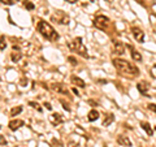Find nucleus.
<instances>
[{
	"label": "nucleus",
	"mask_w": 156,
	"mask_h": 147,
	"mask_svg": "<svg viewBox=\"0 0 156 147\" xmlns=\"http://www.w3.org/2000/svg\"><path fill=\"white\" fill-rule=\"evenodd\" d=\"M117 143H118L120 146H125V147H132V145H133L127 135H118V137H117Z\"/></svg>",
	"instance_id": "13"
},
{
	"label": "nucleus",
	"mask_w": 156,
	"mask_h": 147,
	"mask_svg": "<svg viewBox=\"0 0 156 147\" xmlns=\"http://www.w3.org/2000/svg\"><path fill=\"white\" fill-rule=\"evenodd\" d=\"M132 33H133V37L135 38L137 42H139V43H143V42H144V33L141 30L139 27H135V26H134V27L132 29Z\"/></svg>",
	"instance_id": "9"
},
{
	"label": "nucleus",
	"mask_w": 156,
	"mask_h": 147,
	"mask_svg": "<svg viewBox=\"0 0 156 147\" xmlns=\"http://www.w3.org/2000/svg\"><path fill=\"white\" fill-rule=\"evenodd\" d=\"M87 119H88V121H96L98 119H99V112L96 109H93V111H90L88 112V114H87Z\"/></svg>",
	"instance_id": "18"
},
{
	"label": "nucleus",
	"mask_w": 156,
	"mask_h": 147,
	"mask_svg": "<svg viewBox=\"0 0 156 147\" xmlns=\"http://www.w3.org/2000/svg\"><path fill=\"white\" fill-rule=\"evenodd\" d=\"M38 31L42 35H43L44 38H47L48 41L51 42H56L59 39V34L55 31V29L51 26L48 22H46V21H39L38 25Z\"/></svg>",
	"instance_id": "2"
},
{
	"label": "nucleus",
	"mask_w": 156,
	"mask_h": 147,
	"mask_svg": "<svg viewBox=\"0 0 156 147\" xmlns=\"http://www.w3.org/2000/svg\"><path fill=\"white\" fill-rule=\"evenodd\" d=\"M68 61L72 64V65H77V59H76L74 56H69V57H68Z\"/></svg>",
	"instance_id": "24"
},
{
	"label": "nucleus",
	"mask_w": 156,
	"mask_h": 147,
	"mask_svg": "<svg viewBox=\"0 0 156 147\" xmlns=\"http://www.w3.org/2000/svg\"><path fill=\"white\" fill-rule=\"evenodd\" d=\"M22 107L21 106H18V107H15V108H12L10 109V116H16V114H18V113H21L22 112Z\"/></svg>",
	"instance_id": "19"
},
{
	"label": "nucleus",
	"mask_w": 156,
	"mask_h": 147,
	"mask_svg": "<svg viewBox=\"0 0 156 147\" xmlns=\"http://www.w3.org/2000/svg\"><path fill=\"white\" fill-rule=\"evenodd\" d=\"M30 107H33V108H35L38 111V112H42V107L39 106V103H35V102H29Z\"/></svg>",
	"instance_id": "22"
},
{
	"label": "nucleus",
	"mask_w": 156,
	"mask_h": 147,
	"mask_svg": "<svg viewBox=\"0 0 156 147\" xmlns=\"http://www.w3.org/2000/svg\"><path fill=\"white\" fill-rule=\"evenodd\" d=\"M5 47H7L5 37H4V35H1V37H0V51H3V49H5Z\"/></svg>",
	"instance_id": "20"
},
{
	"label": "nucleus",
	"mask_w": 156,
	"mask_h": 147,
	"mask_svg": "<svg viewBox=\"0 0 156 147\" xmlns=\"http://www.w3.org/2000/svg\"><path fill=\"white\" fill-rule=\"evenodd\" d=\"M0 145H1V146H5L7 145V139L3 137V135H0Z\"/></svg>",
	"instance_id": "26"
},
{
	"label": "nucleus",
	"mask_w": 156,
	"mask_h": 147,
	"mask_svg": "<svg viewBox=\"0 0 156 147\" xmlns=\"http://www.w3.org/2000/svg\"><path fill=\"white\" fill-rule=\"evenodd\" d=\"M155 130H156V128H155Z\"/></svg>",
	"instance_id": "35"
},
{
	"label": "nucleus",
	"mask_w": 156,
	"mask_h": 147,
	"mask_svg": "<svg viewBox=\"0 0 156 147\" xmlns=\"http://www.w3.org/2000/svg\"><path fill=\"white\" fill-rule=\"evenodd\" d=\"M127 48L130 49V55H132V59L134 60V61H142V55L133 47V46L127 44Z\"/></svg>",
	"instance_id": "14"
},
{
	"label": "nucleus",
	"mask_w": 156,
	"mask_h": 147,
	"mask_svg": "<svg viewBox=\"0 0 156 147\" xmlns=\"http://www.w3.org/2000/svg\"><path fill=\"white\" fill-rule=\"evenodd\" d=\"M61 104H63V108L65 109V111H68V112H70V107H69V104L66 102H64V100H61Z\"/></svg>",
	"instance_id": "25"
},
{
	"label": "nucleus",
	"mask_w": 156,
	"mask_h": 147,
	"mask_svg": "<svg viewBox=\"0 0 156 147\" xmlns=\"http://www.w3.org/2000/svg\"><path fill=\"white\" fill-rule=\"evenodd\" d=\"M141 128L146 130L147 135H154V129H152L151 125L148 124V123H146V121H142V123H141Z\"/></svg>",
	"instance_id": "16"
},
{
	"label": "nucleus",
	"mask_w": 156,
	"mask_h": 147,
	"mask_svg": "<svg viewBox=\"0 0 156 147\" xmlns=\"http://www.w3.org/2000/svg\"><path fill=\"white\" fill-rule=\"evenodd\" d=\"M0 1H1L3 4H5V5H13L16 3V0H0Z\"/></svg>",
	"instance_id": "23"
},
{
	"label": "nucleus",
	"mask_w": 156,
	"mask_h": 147,
	"mask_svg": "<svg viewBox=\"0 0 156 147\" xmlns=\"http://www.w3.org/2000/svg\"><path fill=\"white\" fill-rule=\"evenodd\" d=\"M68 47H69L70 49H72V51L77 52L79 56L85 57V59H87V57H88L87 48H86V46L83 44V42H82V38H81V37H78V38H74L72 42H70V43H68Z\"/></svg>",
	"instance_id": "3"
},
{
	"label": "nucleus",
	"mask_w": 156,
	"mask_h": 147,
	"mask_svg": "<svg viewBox=\"0 0 156 147\" xmlns=\"http://www.w3.org/2000/svg\"><path fill=\"white\" fill-rule=\"evenodd\" d=\"M24 5L26 7V9H27V10H33V9L35 8V5H34L31 1H29V0H26V1L24 3Z\"/></svg>",
	"instance_id": "21"
},
{
	"label": "nucleus",
	"mask_w": 156,
	"mask_h": 147,
	"mask_svg": "<svg viewBox=\"0 0 156 147\" xmlns=\"http://www.w3.org/2000/svg\"><path fill=\"white\" fill-rule=\"evenodd\" d=\"M52 20H57L56 22H59L61 25H68L69 24V17L66 16L63 10H57V13L52 16Z\"/></svg>",
	"instance_id": "5"
},
{
	"label": "nucleus",
	"mask_w": 156,
	"mask_h": 147,
	"mask_svg": "<svg viewBox=\"0 0 156 147\" xmlns=\"http://www.w3.org/2000/svg\"><path fill=\"white\" fill-rule=\"evenodd\" d=\"M73 92H74V94H76V95H78V94H79V92H78V90H77V89H73Z\"/></svg>",
	"instance_id": "33"
},
{
	"label": "nucleus",
	"mask_w": 156,
	"mask_h": 147,
	"mask_svg": "<svg viewBox=\"0 0 156 147\" xmlns=\"http://www.w3.org/2000/svg\"><path fill=\"white\" fill-rule=\"evenodd\" d=\"M0 129H1V125H0Z\"/></svg>",
	"instance_id": "34"
},
{
	"label": "nucleus",
	"mask_w": 156,
	"mask_h": 147,
	"mask_svg": "<svg viewBox=\"0 0 156 147\" xmlns=\"http://www.w3.org/2000/svg\"><path fill=\"white\" fill-rule=\"evenodd\" d=\"M21 57H22V52H21L20 47L13 46V49H12V52H10V59H12V61L13 63H18L21 60Z\"/></svg>",
	"instance_id": "8"
},
{
	"label": "nucleus",
	"mask_w": 156,
	"mask_h": 147,
	"mask_svg": "<svg viewBox=\"0 0 156 147\" xmlns=\"http://www.w3.org/2000/svg\"><path fill=\"white\" fill-rule=\"evenodd\" d=\"M51 87H52V90L56 91L57 94H63V95H68L69 94L68 87H66L64 83H52Z\"/></svg>",
	"instance_id": "6"
},
{
	"label": "nucleus",
	"mask_w": 156,
	"mask_h": 147,
	"mask_svg": "<svg viewBox=\"0 0 156 147\" xmlns=\"http://www.w3.org/2000/svg\"><path fill=\"white\" fill-rule=\"evenodd\" d=\"M44 107H46V108H47L48 111H51V109H52V106L49 104V103H44Z\"/></svg>",
	"instance_id": "30"
},
{
	"label": "nucleus",
	"mask_w": 156,
	"mask_h": 147,
	"mask_svg": "<svg viewBox=\"0 0 156 147\" xmlns=\"http://www.w3.org/2000/svg\"><path fill=\"white\" fill-rule=\"evenodd\" d=\"M88 104H90L91 107H96V106H98V103L95 102V100H93V99H90V100H88Z\"/></svg>",
	"instance_id": "27"
},
{
	"label": "nucleus",
	"mask_w": 156,
	"mask_h": 147,
	"mask_svg": "<svg viewBox=\"0 0 156 147\" xmlns=\"http://www.w3.org/2000/svg\"><path fill=\"white\" fill-rule=\"evenodd\" d=\"M113 65L122 76L125 77H130V78H134L139 74V70L135 65H133L132 63L126 61L124 59H113Z\"/></svg>",
	"instance_id": "1"
},
{
	"label": "nucleus",
	"mask_w": 156,
	"mask_h": 147,
	"mask_svg": "<svg viewBox=\"0 0 156 147\" xmlns=\"http://www.w3.org/2000/svg\"><path fill=\"white\" fill-rule=\"evenodd\" d=\"M48 120H49V123H51L54 126H57V125H60L63 123V116L60 113H51L49 114V117H48Z\"/></svg>",
	"instance_id": "11"
},
{
	"label": "nucleus",
	"mask_w": 156,
	"mask_h": 147,
	"mask_svg": "<svg viewBox=\"0 0 156 147\" xmlns=\"http://www.w3.org/2000/svg\"><path fill=\"white\" fill-rule=\"evenodd\" d=\"M98 83H102V85H105V83H107V81H105V80H98Z\"/></svg>",
	"instance_id": "32"
},
{
	"label": "nucleus",
	"mask_w": 156,
	"mask_h": 147,
	"mask_svg": "<svg viewBox=\"0 0 156 147\" xmlns=\"http://www.w3.org/2000/svg\"><path fill=\"white\" fill-rule=\"evenodd\" d=\"M113 49H115V52L118 53V55H124V53H125V44H124L121 41L115 39V41H113Z\"/></svg>",
	"instance_id": "10"
},
{
	"label": "nucleus",
	"mask_w": 156,
	"mask_h": 147,
	"mask_svg": "<svg viewBox=\"0 0 156 147\" xmlns=\"http://www.w3.org/2000/svg\"><path fill=\"white\" fill-rule=\"evenodd\" d=\"M109 25H111V21H109L107 16H98V17H95V20H94V26L99 29V30L105 31V33H108Z\"/></svg>",
	"instance_id": "4"
},
{
	"label": "nucleus",
	"mask_w": 156,
	"mask_h": 147,
	"mask_svg": "<svg viewBox=\"0 0 156 147\" xmlns=\"http://www.w3.org/2000/svg\"><path fill=\"white\" fill-rule=\"evenodd\" d=\"M20 83H21V86H26V85H27V80H25V78H22Z\"/></svg>",
	"instance_id": "29"
},
{
	"label": "nucleus",
	"mask_w": 156,
	"mask_h": 147,
	"mask_svg": "<svg viewBox=\"0 0 156 147\" xmlns=\"http://www.w3.org/2000/svg\"><path fill=\"white\" fill-rule=\"evenodd\" d=\"M148 109H151V111H154V112L156 113V104H148Z\"/></svg>",
	"instance_id": "28"
},
{
	"label": "nucleus",
	"mask_w": 156,
	"mask_h": 147,
	"mask_svg": "<svg viewBox=\"0 0 156 147\" xmlns=\"http://www.w3.org/2000/svg\"><path fill=\"white\" fill-rule=\"evenodd\" d=\"M113 121H115V114H113V113H108L107 116H105L104 121H103V126H109Z\"/></svg>",
	"instance_id": "17"
},
{
	"label": "nucleus",
	"mask_w": 156,
	"mask_h": 147,
	"mask_svg": "<svg viewBox=\"0 0 156 147\" xmlns=\"http://www.w3.org/2000/svg\"><path fill=\"white\" fill-rule=\"evenodd\" d=\"M76 147H78V146H76Z\"/></svg>",
	"instance_id": "36"
},
{
	"label": "nucleus",
	"mask_w": 156,
	"mask_h": 147,
	"mask_svg": "<svg viewBox=\"0 0 156 147\" xmlns=\"http://www.w3.org/2000/svg\"><path fill=\"white\" fill-rule=\"evenodd\" d=\"M25 125V123L22 120H18V119H16V120H12L10 123L8 124V126H9V129L12 131H16V130H18L20 128H22Z\"/></svg>",
	"instance_id": "12"
},
{
	"label": "nucleus",
	"mask_w": 156,
	"mask_h": 147,
	"mask_svg": "<svg viewBox=\"0 0 156 147\" xmlns=\"http://www.w3.org/2000/svg\"><path fill=\"white\" fill-rule=\"evenodd\" d=\"M70 81H72V83L73 85H76L78 86V87H86V83H85V81L83 80H81V78H78L77 76H72V78H70Z\"/></svg>",
	"instance_id": "15"
},
{
	"label": "nucleus",
	"mask_w": 156,
	"mask_h": 147,
	"mask_svg": "<svg viewBox=\"0 0 156 147\" xmlns=\"http://www.w3.org/2000/svg\"><path fill=\"white\" fill-rule=\"evenodd\" d=\"M150 83L146 81H141L137 85V89L139 90V92L142 95H144V96H150V94H148V90H150Z\"/></svg>",
	"instance_id": "7"
},
{
	"label": "nucleus",
	"mask_w": 156,
	"mask_h": 147,
	"mask_svg": "<svg viewBox=\"0 0 156 147\" xmlns=\"http://www.w3.org/2000/svg\"><path fill=\"white\" fill-rule=\"evenodd\" d=\"M64 1H66V3H70V4H74V3H77L78 0H64Z\"/></svg>",
	"instance_id": "31"
}]
</instances>
